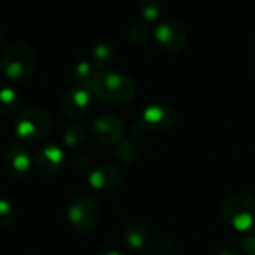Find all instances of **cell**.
<instances>
[{
  "label": "cell",
  "instance_id": "6da1fadb",
  "mask_svg": "<svg viewBox=\"0 0 255 255\" xmlns=\"http://www.w3.org/2000/svg\"><path fill=\"white\" fill-rule=\"evenodd\" d=\"M88 90L93 97L111 106L127 105L136 94V85L130 76L109 70L96 72L88 84Z\"/></svg>",
  "mask_w": 255,
  "mask_h": 255
},
{
  "label": "cell",
  "instance_id": "7a4b0ae2",
  "mask_svg": "<svg viewBox=\"0 0 255 255\" xmlns=\"http://www.w3.org/2000/svg\"><path fill=\"white\" fill-rule=\"evenodd\" d=\"M36 67V55L25 42H13L3 52L0 69L4 78L15 84L27 82Z\"/></svg>",
  "mask_w": 255,
  "mask_h": 255
},
{
  "label": "cell",
  "instance_id": "3957f363",
  "mask_svg": "<svg viewBox=\"0 0 255 255\" xmlns=\"http://www.w3.org/2000/svg\"><path fill=\"white\" fill-rule=\"evenodd\" d=\"M224 221L244 235L255 233V196L250 193L230 194L221 208Z\"/></svg>",
  "mask_w": 255,
  "mask_h": 255
},
{
  "label": "cell",
  "instance_id": "277c9868",
  "mask_svg": "<svg viewBox=\"0 0 255 255\" xmlns=\"http://www.w3.org/2000/svg\"><path fill=\"white\" fill-rule=\"evenodd\" d=\"M52 128V118L43 108H25L15 120V134L24 142H39L45 139Z\"/></svg>",
  "mask_w": 255,
  "mask_h": 255
},
{
  "label": "cell",
  "instance_id": "5b68a950",
  "mask_svg": "<svg viewBox=\"0 0 255 255\" xmlns=\"http://www.w3.org/2000/svg\"><path fill=\"white\" fill-rule=\"evenodd\" d=\"M102 206L96 197L81 196L70 205L67 211V221L76 233L87 235L97 226Z\"/></svg>",
  "mask_w": 255,
  "mask_h": 255
},
{
  "label": "cell",
  "instance_id": "8992f818",
  "mask_svg": "<svg viewBox=\"0 0 255 255\" xmlns=\"http://www.w3.org/2000/svg\"><path fill=\"white\" fill-rule=\"evenodd\" d=\"M176 124V114L164 105H151L143 112L139 121L131 126V134L142 137L148 131L166 133Z\"/></svg>",
  "mask_w": 255,
  "mask_h": 255
},
{
  "label": "cell",
  "instance_id": "52a82bcc",
  "mask_svg": "<svg viewBox=\"0 0 255 255\" xmlns=\"http://www.w3.org/2000/svg\"><path fill=\"white\" fill-rule=\"evenodd\" d=\"M154 37L158 48L167 54H179L187 46V30L176 19H166L154 30Z\"/></svg>",
  "mask_w": 255,
  "mask_h": 255
},
{
  "label": "cell",
  "instance_id": "ba28073f",
  "mask_svg": "<svg viewBox=\"0 0 255 255\" xmlns=\"http://www.w3.org/2000/svg\"><path fill=\"white\" fill-rule=\"evenodd\" d=\"M64 164H66V154L60 146L54 143L43 145L42 148L37 149L34 155L36 170L46 178H54L60 175L64 169Z\"/></svg>",
  "mask_w": 255,
  "mask_h": 255
},
{
  "label": "cell",
  "instance_id": "9c48e42d",
  "mask_svg": "<svg viewBox=\"0 0 255 255\" xmlns=\"http://www.w3.org/2000/svg\"><path fill=\"white\" fill-rule=\"evenodd\" d=\"M93 133L103 145H118L126 134L124 121L112 114H103L93 123Z\"/></svg>",
  "mask_w": 255,
  "mask_h": 255
},
{
  "label": "cell",
  "instance_id": "30bf717a",
  "mask_svg": "<svg viewBox=\"0 0 255 255\" xmlns=\"http://www.w3.org/2000/svg\"><path fill=\"white\" fill-rule=\"evenodd\" d=\"M34 161L31 158L30 151L22 145H12L6 149L3 155V169L7 176L13 179H22L25 178Z\"/></svg>",
  "mask_w": 255,
  "mask_h": 255
},
{
  "label": "cell",
  "instance_id": "8fae6325",
  "mask_svg": "<svg viewBox=\"0 0 255 255\" xmlns=\"http://www.w3.org/2000/svg\"><path fill=\"white\" fill-rule=\"evenodd\" d=\"M93 105V94L87 87L73 85L63 97V112L72 120H78L88 114Z\"/></svg>",
  "mask_w": 255,
  "mask_h": 255
},
{
  "label": "cell",
  "instance_id": "7c38bea8",
  "mask_svg": "<svg viewBox=\"0 0 255 255\" xmlns=\"http://www.w3.org/2000/svg\"><path fill=\"white\" fill-rule=\"evenodd\" d=\"M123 182V172L112 164H100L88 173V184L99 191H112Z\"/></svg>",
  "mask_w": 255,
  "mask_h": 255
},
{
  "label": "cell",
  "instance_id": "4fadbf2b",
  "mask_svg": "<svg viewBox=\"0 0 255 255\" xmlns=\"http://www.w3.org/2000/svg\"><path fill=\"white\" fill-rule=\"evenodd\" d=\"M124 241L136 253H148V250L152 248L154 245V236L152 232L139 221H131L126 226L124 229Z\"/></svg>",
  "mask_w": 255,
  "mask_h": 255
},
{
  "label": "cell",
  "instance_id": "5bb4252c",
  "mask_svg": "<svg viewBox=\"0 0 255 255\" xmlns=\"http://www.w3.org/2000/svg\"><path fill=\"white\" fill-rule=\"evenodd\" d=\"M115 57H117L115 49L108 43H99L91 51L93 66L94 69H97V72H103L109 69L115 63Z\"/></svg>",
  "mask_w": 255,
  "mask_h": 255
},
{
  "label": "cell",
  "instance_id": "9a60e30c",
  "mask_svg": "<svg viewBox=\"0 0 255 255\" xmlns=\"http://www.w3.org/2000/svg\"><path fill=\"white\" fill-rule=\"evenodd\" d=\"M115 155L126 164H134L142 158V148L133 140H121L115 148Z\"/></svg>",
  "mask_w": 255,
  "mask_h": 255
},
{
  "label": "cell",
  "instance_id": "2e32d148",
  "mask_svg": "<svg viewBox=\"0 0 255 255\" xmlns=\"http://www.w3.org/2000/svg\"><path fill=\"white\" fill-rule=\"evenodd\" d=\"M87 140V128L81 124H70L63 131V143L66 148L76 149Z\"/></svg>",
  "mask_w": 255,
  "mask_h": 255
},
{
  "label": "cell",
  "instance_id": "e0dca14e",
  "mask_svg": "<svg viewBox=\"0 0 255 255\" xmlns=\"http://www.w3.org/2000/svg\"><path fill=\"white\" fill-rule=\"evenodd\" d=\"M19 106V96L12 87H0V115L13 114Z\"/></svg>",
  "mask_w": 255,
  "mask_h": 255
},
{
  "label": "cell",
  "instance_id": "ac0fdd59",
  "mask_svg": "<svg viewBox=\"0 0 255 255\" xmlns=\"http://www.w3.org/2000/svg\"><path fill=\"white\" fill-rule=\"evenodd\" d=\"M136 10L139 16L146 22H154L158 19L161 12V3L160 0H139Z\"/></svg>",
  "mask_w": 255,
  "mask_h": 255
},
{
  "label": "cell",
  "instance_id": "d6986e66",
  "mask_svg": "<svg viewBox=\"0 0 255 255\" xmlns=\"http://www.w3.org/2000/svg\"><path fill=\"white\" fill-rule=\"evenodd\" d=\"M96 72H97V70H94V66H93L91 63H87V61L78 63V64L75 66V69H73V79H75V84L88 88V84H90V81L93 79V76H94Z\"/></svg>",
  "mask_w": 255,
  "mask_h": 255
},
{
  "label": "cell",
  "instance_id": "ffe728a7",
  "mask_svg": "<svg viewBox=\"0 0 255 255\" xmlns=\"http://www.w3.org/2000/svg\"><path fill=\"white\" fill-rule=\"evenodd\" d=\"M127 37L131 42L143 43L151 37V28L146 22H133L127 30Z\"/></svg>",
  "mask_w": 255,
  "mask_h": 255
},
{
  "label": "cell",
  "instance_id": "44dd1931",
  "mask_svg": "<svg viewBox=\"0 0 255 255\" xmlns=\"http://www.w3.org/2000/svg\"><path fill=\"white\" fill-rule=\"evenodd\" d=\"M15 220H16L15 206L6 199H0V229H6L12 226Z\"/></svg>",
  "mask_w": 255,
  "mask_h": 255
},
{
  "label": "cell",
  "instance_id": "7402d4cb",
  "mask_svg": "<svg viewBox=\"0 0 255 255\" xmlns=\"http://www.w3.org/2000/svg\"><path fill=\"white\" fill-rule=\"evenodd\" d=\"M70 160H72V166L76 170H85L88 167V164H90V157L87 154H84V152L75 154Z\"/></svg>",
  "mask_w": 255,
  "mask_h": 255
},
{
  "label": "cell",
  "instance_id": "603a6c76",
  "mask_svg": "<svg viewBox=\"0 0 255 255\" xmlns=\"http://www.w3.org/2000/svg\"><path fill=\"white\" fill-rule=\"evenodd\" d=\"M242 250L245 255H255V233L247 235V238L242 241Z\"/></svg>",
  "mask_w": 255,
  "mask_h": 255
},
{
  "label": "cell",
  "instance_id": "cb8c5ba5",
  "mask_svg": "<svg viewBox=\"0 0 255 255\" xmlns=\"http://www.w3.org/2000/svg\"><path fill=\"white\" fill-rule=\"evenodd\" d=\"M175 248H176V245H175V242L172 241V238H163V241H161V244H160V251H161L163 254H172V253L175 251Z\"/></svg>",
  "mask_w": 255,
  "mask_h": 255
},
{
  "label": "cell",
  "instance_id": "d4e9b609",
  "mask_svg": "<svg viewBox=\"0 0 255 255\" xmlns=\"http://www.w3.org/2000/svg\"><path fill=\"white\" fill-rule=\"evenodd\" d=\"M215 255H241V254H239V251H238V250H235V248H232V247H221V248H218V250H217Z\"/></svg>",
  "mask_w": 255,
  "mask_h": 255
},
{
  "label": "cell",
  "instance_id": "484cf974",
  "mask_svg": "<svg viewBox=\"0 0 255 255\" xmlns=\"http://www.w3.org/2000/svg\"><path fill=\"white\" fill-rule=\"evenodd\" d=\"M99 255H126V254L118 253V251H108V253H102V254H99Z\"/></svg>",
  "mask_w": 255,
  "mask_h": 255
},
{
  "label": "cell",
  "instance_id": "4316f807",
  "mask_svg": "<svg viewBox=\"0 0 255 255\" xmlns=\"http://www.w3.org/2000/svg\"><path fill=\"white\" fill-rule=\"evenodd\" d=\"M0 43H1V34H0Z\"/></svg>",
  "mask_w": 255,
  "mask_h": 255
},
{
  "label": "cell",
  "instance_id": "83f0119b",
  "mask_svg": "<svg viewBox=\"0 0 255 255\" xmlns=\"http://www.w3.org/2000/svg\"><path fill=\"white\" fill-rule=\"evenodd\" d=\"M151 255H154V254H151Z\"/></svg>",
  "mask_w": 255,
  "mask_h": 255
}]
</instances>
